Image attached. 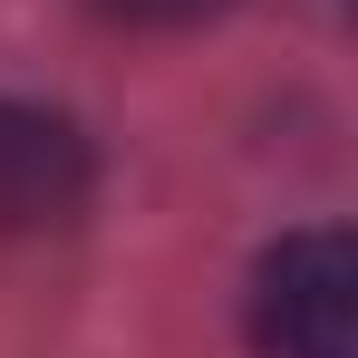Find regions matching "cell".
<instances>
[{
  "instance_id": "obj_2",
  "label": "cell",
  "mask_w": 358,
  "mask_h": 358,
  "mask_svg": "<svg viewBox=\"0 0 358 358\" xmlns=\"http://www.w3.org/2000/svg\"><path fill=\"white\" fill-rule=\"evenodd\" d=\"M87 203V145L49 107L0 97V233H39Z\"/></svg>"
},
{
  "instance_id": "obj_1",
  "label": "cell",
  "mask_w": 358,
  "mask_h": 358,
  "mask_svg": "<svg viewBox=\"0 0 358 358\" xmlns=\"http://www.w3.org/2000/svg\"><path fill=\"white\" fill-rule=\"evenodd\" d=\"M252 339L271 358H358V242L339 223L281 233L252 271Z\"/></svg>"
},
{
  "instance_id": "obj_3",
  "label": "cell",
  "mask_w": 358,
  "mask_h": 358,
  "mask_svg": "<svg viewBox=\"0 0 358 358\" xmlns=\"http://www.w3.org/2000/svg\"><path fill=\"white\" fill-rule=\"evenodd\" d=\"M107 20H136V29H194V20H213V10H233V0H97Z\"/></svg>"
}]
</instances>
